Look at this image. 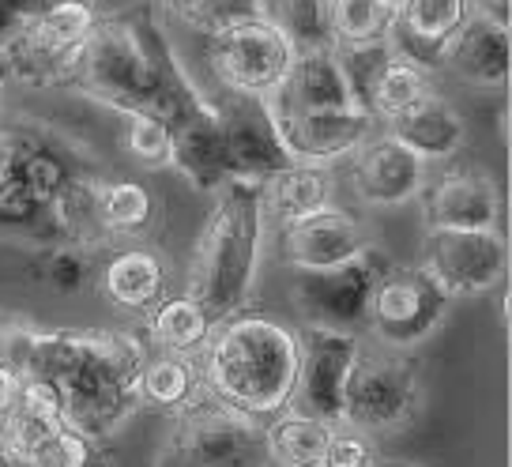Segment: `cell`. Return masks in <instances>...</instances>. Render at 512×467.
<instances>
[{"label": "cell", "mask_w": 512, "mask_h": 467, "mask_svg": "<svg viewBox=\"0 0 512 467\" xmlns=\"http://www.w3.org/2000/svg\"><path fill=\"white\" fill-rule=\"evenodd\" d=\"M147 358L144 339L113 328L34 332L0 324V370L27 373L53 392L61 415L91 441H106L136 411V377Z\"/></svg>", "instance_id": "1"}, {"label": "cell", "mask_w": 512, "mask_h": 467, "mask_svg": "<svg viewBox=\"0 0 512 467\" xmlns=\"http://www.w3.org/2000/svg\"><path fill=\"white\" fill-rule=\"evenodd\" d=\"M196 358L215 400L264 422L294 400L302 343L290 324L275 321L268 313L238 309L215 321L204 351Z\"/></svg>", "instance_id": "2"}, {"label": "cell", "mask_w": 512, "mask_h": 467, "mask_svg": "<svg viewBox=\"0 0 512 467\" xmlns=\"http://www.w3.org/2000/svg\"><path fill=\"white\" fill-rule=\"evenodd\" d=\"M215 193L208 219L196 234L189 257V294H196L215 321L238 313L253 290L256 260L264 245V219L256 181L226 178Z\"/></svg>", "instance_id": "3"}, {"label": "cell", "mask_w": 512, "mask_h": 467, "mask_svg": "<svg viewBox=\"0 0 512 467\" xmlns=\"http://www.w3.org/2000/svg\"><path fill=\"white\" fill-rule=\"evenodd\" d=\"M151 467H268L260 422L204 392L170 419Z\"/></svg>", "instance_id": "4"}, {"label": "cell", "mask_w": 512, "mask_h": 467, "mask_svg": "<svg viewBox=\"0 0 512 467\" xmlns=\"http://www.w3.org/2000/svg\"><path fill=\"white\" fill-rule=\"evenodd\" d=\"M102 16L106 12L98 8V0H42L31 16L19 19L16 31L0 46L12 68V80H23L31 87L64 83L76 53Z\"/></svg>", "instance_id": "5"}, {"label": "cell", "mask_w": 512, "mask_h": 467, "mask_svg": "<svg viewBox=\"0 0 512 467\" xmlns=\"http://www.w3.org/2000/svg\"><path fill=\"white\" fill-rule=\"evenodd\" d=\"M418 411V362L400 347H358L343 396L339 422L366 434H392Z\"/></svg>", "instance_id": "6"}, {"label": "cell", "mask_w": 512, "mask_h": 467, "mask_svg": "<svg viewBox=\"0 0 512 467\" xmlns=\"http://www.w3.org/2000/svg\"><path fill=\"white\" fill-rule=\"evenodd\" d=\"M204 38H208L204 57H208L215 87H230L245 95L268 98L294 61V46L287 42V34L253 8L226 16L223 23L204 31Z\"/></svg>", "instance_id": "7"}, {"label": "cell", "mask_w": 512, "mask_h": 467, "mask_svg": "<svg viewBox=\"0 0 512 467\" xmlns=\"http://www.w3.org/2000/svg\"><path fill=\"white\" fill-rule=\"evenodd\" d=\"M448 309V294L422 268L384 264L373 294H369L366 321L377 343L384 347H415L441 324Z\"/></svg>", "instance_id": "8"}, {"label": "cell", "mask_w": 512, "mask_h": 467, "mask_svg": "<svg viewBox=\"0 0 512 467\" xmlns=\"http://www.w3.org/2000/svg\"><path fill=\"white\" fill-rule=\"evenodd\" d=\"M422 272L430 275L448 298L456 294H482L509 268V245L501 230H445L430 226L422 242Z\"/></svg>", "instance_id": "9"}, {"label": "cell", "mask_w": 512, "mask_h": 467, "mask_svg": "<svg viewBox=\"0 0 512 467\" xmlns=\"http://www.w3.org/2000/svg\"><path fill=\"white\" fill-rule=\"evenodd\" d=\"M208 98L219 117V129H223L230 178L260 181L275 174L279 166H287L290 155L279 140L268 98L230 91V87H215V95Z\"/></svg>", "instance_id": "10"}, {"label": "cell", "mask_w": 512, "mask_h": 467, "mask_svg": "<svg viewBox=\"0 0 512 467\" xmlns=\"http://www.w3.org/2000/svg\"><path fill=\"white\" fill-rule=\"evenodd\" d=\"M384 264L388 260L381 249L369 245L366 253L343 260L336 268L294 272V298L302 306L305 321L351 332L354 324L366 321L369 294H373V283H377Z\"/></svg>", "instance_id": "11"}, {"label": "cell", "mask_w": 512, "mask_h": 467, "mask_svg": "<svg viewBox=\"0 0 512 467\" xmlns=\"http://www.w3.org/2000/svg\"><path fill=\"white\" fill-rule=\"evenodd\" d=\"M298 343H302V366H298V388H294L290 407L309 411L317 419L339 422L343 381H347V370H351L362 339L343 328L309 324L305 332H298Z\"/></svg>", "instance_id": "12"}, {"label": "cell", "mask_w": 512, "mask_h": 467, "mask_svg": "<svg viewBox=\"0 0 512 467\" xmlns=\"http://www.w3.org/2000/svg\"><path fill=\"white\" fill-rule=\"evenodd\" d=\"M275 234H279V260L287 268H294V272L336 268V264L366 253L369 245H373L362 219L351 215L347 208H336V204L279 226Z\"/></svg>", "instance_id": "13"}, {"label": "cell", "mask_w": 512, "mask_h": 467, "mask_svg": "<svg viewBox=\"0 0 512 467\" xmlns=\"http://www.w3.org/2000/svg\"><path fill=\"white\" fill-rule=\"evenodd\" d=\"M351 185L373 208H396L422 193L426 162L388 132H373L351 155Z\"/></svg>", "instance_id": "14"}, {"label": "cell", "mask_w": 512, "mask_h": 467, "mask_svg": "<svg viewBox=\"0 0 512 467\" xmlns=\"http://www.w3.org/2000/svg\"><path fill=\"white\" fill-rule=\"evenodd\" d=\"M279 140L294 162H332L347 159L366 136L377 132V121L366 110H309V113H272Z\"/></svg>", "instance_id": "15"}, {"label": "cell", "mask_w": 512, "mask_h": 467, "mask_svg": "<svg viewBox=\"0 0 512 467\" xmlns=\"http://www.w3.org/2000/svg\"><path fill=\"white\" fill-rule=\"evenodd\" d=\"M426 226L445 230H494L501 223L497 181L479 166H452L437 181L422 185Z\"/></svg>", "instance_id": "16"}, {"label": "cell", "mask_w": 512, "mask_h": 467, "mask_svg": "<svg viewBox=\"0 0 512 467\" xmlns=\"http://www.w3.org/2000/svg\"><path fill=\"white\" fill-rule=\"evenodd\" d=\"M170 125V140H174V155L170 166L181 170L196 189H219L230 178V166H226V147H223V129H219V117L211 98L200 95L185 102L181 110L166 121Z\"/></svg>", "instance_id": "17"}, {"label": "cell", "mask_w": 512, "mask_h": 467, "mask_svg": "<svg viewBox=\"0 0 512 467\" xmlns=\"http://www.w3.org/2000/svg\"><path fill=\"white\" fill-rule=\"evenodd\" d=\"M272 113H309V110H351L354 95L339 68L336 46L298 49L283 83L268 95Z\"/></svg>", "instance_id": "18"}, {"label": "cell", "mask_w": 512, "mask_h": 467, "mask_svg": "<svg viewBox=\"0 0 512 467\" xmlns=\"http://www.w3.org/2000/svg\"><path fill=\"white\" fill-rule=\"evenodd\" d=\"M467 16H471L467 0H403L392 12L388 42H392V49H400L403 57H411L433 72Z\"/></svg>", "instance_id": "19"}, {"label": "cell", "mask_w": 512, "mask_h": 467, "mask_svg": "<svg viewBox=\"0 0 512 467\" xmlns=\"http://www.w3.org/2000/svg\"><path fill=\"white\" fill-rule=\"evenodd\" d=\"M437 68H445L448 76H456L467 87H501L512 68L509 27L471 12L456 38L445 46Z\"/></svg>", "instance_id": "20"}, {"label": "cell", "mask_w": 512, "mask_h": 467, "mask_svg": "<svg viewBox=\"0 0 512 467\" xmlns=\"http://www.w3.org/2000/svg\"><path fill=\"white\" fill-rule=\"evenodd\" d=\"M256 196H260V219L264 226H279L305 219L313 211L328 208L336 196V178L332 166H317V162H294L279 166L275 174L256 181Z\"/></svg>", "instance_id": "21"}, {"label": "cell", "mask_w": 512, "mask_h": 467, "mask_svg": "<svg viewBox=\"0 0 512 467\" xmlns=\"http://www.w3.org/2000/svg\"><path fill=\"white\" fill-rule=\"evenodd\" d=\"M384 132L396 136L403 147H411L422 162H445L460 155L467 144V121L445 95H422L415 106L384 121Z\"/></svg>", "instance_id": "22"}, {"label": "cell", "mask_w": 512, "mask_h": 467, "mask_svg": "<svg viewBox=\"0 0 512 467\" xmlns=\"http://www.w3.org/2000/svg\"><path fill=\"white\" fill-rule=\"evenodd\" d=\"M98 290L125 313H147L166 294V260L140 242L121 245L102 264Z\"/></svg>", "instance_id": "23"}, {"label": "cell", "mask_w": 512, "mask_h": 467, "mask_svg": "<svg viewBox=\"0 0 512 467\" xmlns=\"http://www.w3.org/2000/svg\"><path fill=\"white\" fill-rule=\"evenodd\" d=\"M208 392L204 370L196 355H170L159 351L155 358H144L140 377H136V400L140 407H151L159 415H181L185 407L200 400Z\"/></svg>", "instance_id": "24"}, {"label": "cell", "mask_w": 512, "mask_h": 467, "mask_svg": "<svg viewBox=\"0 0 512 467\" xmlns=\"http://www.w3.org/2000/svg\"><path fill=\"white\" fill-rule=\"evenodd\" d=\"M211 328H215V317L189 290L162 294L159 302L147 309V339H151V347L170 351V355H200Z\"/></svg>", "instance_id": "25"}, {"label": "cell", "mask_w": 512, "mask_h": 467, "mask_svg": "<svg viewBox=\"0 0 512 467\" xmlns=\"http://www.w3.org/2000/svg\"><path fill=\"white\" fill-rule=\"evenodd\" d=\"M336 422L317 419L298 407H283L279 415L264 422V449L268 464L275 467H324V449Z\"/></svg>", "instance_id": "26"}, {"label": "cell", "mask_w": 512, "mask_h": 467, "mask_svg": "<svg viewBox=\"0 0 512 467\" xmlns=\"http://www.w3.org/2000/svg\"><path fill=\"white\" fill-rule=\"evenodd\" d=\"M76 162L68 159V151L61 144H53L38 132H19V155H16V170L12 178L16 185L27 193L34 208L46 215L49 204L61 196V189L76 178Z\"/></svg>", "instance_id": "27"}, {"label": "cell", "mask_w": 512, "mask_h": 467, "mask_svg": "<svg viewBox=\"0 0 512 467\" xmlns=\"http://www.w3.org/2000/svg\"><path fill=\"white\" fill-rule=\"evenodd\" d=\"M98 219L110 242H140L151 226L159 223V196L144 181L102 178L98 181Z\"/></svg>", "instance_id": "28"}, {"label": "cell", "mask_w": 512, "mask_h": 467, "mask_svg": "<svg viewBox=\"0 0 512 467\" xmlns=\"http://www.w3.org/2000/svg\"><path fill=\"white\" fill-rule=\"evenodd\" d=\"M430 91H433L430 68H422L418 61L403 57L400 49H392L381 61V68L373 72V80H369L362 110H366L377 125H384V121H392V117L403 113L407 106H415L418 98L430 95Z\"/></svg>", "instance_id": "29"}, {"label": "cell", "mask_w": 512, "mask_h": 467, "mask_svg": "<svg viewBox=\"0 0 512 467\" xmlns=\"http://www.w3.org/2000/svg\"><path fill=\"white\" fill-rule=\"evenodd\" d=\"M328 4L332 0H253V12H260L272 27L287 34V42L298 53V49L332 46Z\"/></svg>", "instance_id": "30"}, {"label": "cell", "mask_w": 512, "mask_h": 467, "mask_svg": "<svg viewBox=\"0 0 512 467\" xmlns=\"http://www.w3.org/2000/svg\"><path fill=\"white\" fill-rule=\"evenodd\" d=\"M113 113L121 117V147H125L128 159L147 166V170L170 166L174 140H170L166 117H159L155 110H140V106H125V110Z\"/></svg>", "instance_id": "31"}, {"label": "cell", "mask_w": 512, "mask_h": 467, "mask_svg": "<svg viewBox=\"0 0 512 467\" xmlns=\"http://www.w3.org/2000/svg\"><path fill=\"white\" fill-rule=\"evenodd\" d=\"M328 23H332V46H362L388 38L392 12L381 0H332Z\"/></svg>", "instance_id": "32"}, {"label": "cell", "mask_w": 512, "mask_h": 467, "mask_svg": "<svg viewBox=\"0 0 512 467\" xmlns=\"http://www.w3.org/2000/svg\"><path fill=\"white\" fill-rule=\"evenodd\" d=\"M87 272H91V249H80V245L72 242H57L46 253V260H42V275L57 290H64V294L80 290Z\"/></svg>", "instance_id": "33"}, {"label": "cell", "mask_w": 512, "mask_h": 467, "mask_svg": "<svg viewBox=\"0 0 512 467\" xmlns=\"http://www.w3.org/2000/svg\"><path fill=\"white\" fill-rule=\"evenodd\" d=\"M373 460H377L373 434L354 430L347 422H336V426H332L328 449H324V467H369Z\"/></svg>", "instance_id": "34"}, {"label": "cell", "mask_w": 512, "mask_h": 467, "mask_svg": "<svg viewBox=\"0 0 512 467\" xmlns=\"http://www.w3.org/2000/svg\"><path fill=\"white\" fill-rule=\"evenodd\" d=\"M38 4H42V0H0V46H4L8 34L16 31L19 19L31 16Z\"/></svg>", "instance_id": "35"}, {"label": "cell", "mask_w": 512, "mask_h": 467, "mask_svg": "<svg viewBox=\"0 0 512 467\" xmlns=\"http://www.w3.org/2000/svg\"><path fill=\"white\" fill-rule=\"evenodd\" d=\"M19 155V129H0V185L12 178Z\"/></svg>", "instance_id": "36"}, {"label": "cell", "mask_w": 512, "mask_h": 467, "mask_svg": "<svg viewBox=\"0 0 512 467\" xmlns=\"http://www.w3.org/2000/svg\"><path fill=\"white\" fill-rule=\"evenodd\" d=\"M471 12L482 19H494L501 27H509V0H467Z\"/></svg>", "instance_id": "37"}, {"label": "cell", "mask_w": 512, "mask_h": 467, "mask_svg": "<svg viewBox=\"0 0 512 467\" xmlns=\"http://www.w3.org/2000/svg\"><path fill=\"white\" fill-rule=\"evenodd\" d=\"M0 467H31V464H27V456H23V452H16L12 445H4V441H0Z\"/></svg>", "instance_id": "38"}, {"label": "cell", "mask_w": 512, "mask_h": 467, "mask_svg": "<svg viewBox=\"0 0 512 467\" xmlns=\"http://www.w3.org/2000/svg\"><path fill=\"white\" fill-rule=\"evenodd\" d=\"M12 80V68H8V57H4V49H0V91H4V83Z\"/></svg>", "instance_id": "39"}, {"label": "cell", "mask_w": 512, "mask_h": 467, "mask_svg": "<svg viewBox=\"0 0 512 467\" xmlns=\"http://www.w3.org/2000/svg\"><path fill=\"white\" fill-rule=\"evenodd\" d=\"M369 467H418V464H411V460H373Z\"/></svg>", "instance_id": "40"}, {"label": "cell", "mask_w": 512, "mask_h": 467, "mask_svg": "<svg viewBox=\"0 0 512 467\" xmlns=\"http://www.w3.org/2000/svg\"><path fill=\"white\" fill-rule=\"evenodd\" d=\"M4 400H8V373L0 370V415H4Z\"/></svg>", "instance_id": "41"}, {"label": "cell", "mask_w": 512, "mask_h": 467, "mask_svg": "<svg viewBox=\"0 0 512 467\" xmlns=\"http://www.w3.org/2000/svg\"><path fill=\"white\" fill-rule=\"evenodd\" d=\"M87 467H110V456H106V449H98V452H95V460H91Z\"/></svg>", "instance_id": "42"}, {"label": "cell", "mask_w": 512, "mask_h": 467, "mask_svg": "<svg viewBox=\"0 0 512 467\" xmlns=\"http://www.w3.org/2000/svg\"><path fill=\"white\" fill-rule=\"evenodd\" d=\"M381 4H384V8H388V12H396V8H400L403 0H381Z\"/></svg>", "instance_id": "43"}]
</instances>
